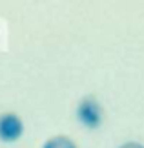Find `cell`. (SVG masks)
I'll return each mask as SVG.
<instances>
[{
  "mask_svg": "<svg viewBox=\"0 0 144 148\" xmlns=\"http://www.w3.org/2000/svg\"><path fill=\"white\" fill-rule=\"evenodd\" d=\"M119 148H144V145L137 143V141H128V143H122Z\"/></svg>",
  "mask_w": 144,
  "mask_h": 148,
  "instance_id": "cell-4",
  "label": "cell"
},
{
  "mask_svg": "<svg viewBox=\"0 0 144 148\" xmlns=\"http://www.w3.org/2000/svg\"><path fill=\"white\" fill-rule=\"evenodd\" d=\"M24 134V123L13 112H5L0 115V141L15 143Z\"/></svg>",
  "mask_w": 144,
  "mask_h": 148,
  "instance_id": "cell-2",
  "label": "cell"
},
{
  "mask_svg": "<svg viewBox=\"0 0 144 148\" xmlns=\"http://www.w3.org/2000/svg\"><path fill=\"white\" fill-rule=\"evenodd\" d=\"M77 119L86 128H99L102 123V106L93 95H86L77 106Z\"/></svg>",
  "mask_w": 144,
  "mask_h": 148,
  "instance_id": "cell-1",
  "label": "cell"
},
{
  "mask_svg": "<svg viewBox=\"0 0 144 148\" xmlns=\"http://www.w3.org/2000/svg\"><path fill=\"white\" fill-rule=\"evenodd\" d=\"M42 148H77V145L66 135H55V137H49L46 141Z\"/></svg>",
  "mask_w": 144,
  "mask_h": 148,
  "instance_id": "cell-3",
  "label": "cell"
}]
</instances>
